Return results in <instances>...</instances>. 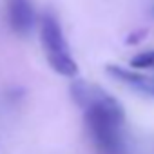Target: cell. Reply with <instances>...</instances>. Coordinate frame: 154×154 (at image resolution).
<instances>
[{"label":"cell","mask_w":154,"mask_h":154,"mask_svg":"<svg viewBox=\"0 0 154 154\" xmlns=\"http://www.w3.org/2000/svg\"><path fill=\"white\" fill-rule=\"evenodd\" d=\"M72 98L85 112V123L94 145L102 154H125V140L122 125L125 123V109L118 98L107 91L76 80L71 87Z\"/></svg>","instance_id":"1"},{"label":"cell","mask_w":154,"mask_h":154,"mask_svg":"<svg viewBox=\"0 0 154 154\" xmlns=\"http://www.w3.org/2000/svg\"><path fill=\"white\" fill-rule=\"evenodd\" d=\"M40 40L47 54H67L69 53V44L65 40L63 29L60 26V20L56 18L54 13L45 11L40 20Z\"/></svg>","instance_id":"2"},{"label":"cell","mask_w":154,"mask_h":154,"mask_svg":"<svg viewBox=\"0 0 154 154\" xmlns=\"http://www.w3.org/2000/svg\"><path fill=\"white\" fill-rule=\"evenodd\" d=\"M8 20L15 33L29 35L36 26V11L33 0H6Z\"/></svg>","instance_id":"3"},{"label":"cell","mask_w":154,"mask_h":154,"mask_svg":"<svg viewBox=\"0 0 154 154\" xmlns=\"http://www.w3.org/2000/svg\"><path fill=\"white\" fill-rule=\"evenodd\" d=\"M107 74L112 76L114 80L125 84L131 89H136L140 93H143L145 96H152L154 98V76H147L141 74L136 69H129L123 65H116V63H109L105 67Z\"/></svg>","instance_id":"4"},{"label":"cell","mask_w":154,"mask_h":154,"mask_svg":"<svg viewBox=\"0 0 154 154\" xmlns=\"http://www.w3.org/2000/svg\"><path fill=\"white\" fill-rule=\"evenodd\" d=\"M47 62H49L51 69L62 76H67V78L78 76V63L74 62L71 53H67V54H47Z\"/></svg>","instance_id":"5"},{"label":"cell","mask_w":154,"mask_h":154,"mask_svg":"<svg viewBox=\"0 0 154 154\" xmlns=\"http://www.w3.org/2000/svg\"><path fill=\"white\" fill-rule=\"evenodd\" d=\"M131 69H154V49L141 51L129 62Z\"/></svg>","instance_id":"6"},{"label":"cell","mask_w":154,"mask_h":154,"mask_svg":"<svg viewBox=\"0 0 154 154\" xmlns=\"http://www.w3.org/2000/svg\"><path fill=\"white\" fill-rule=\"evenodd\" d=\"M147 36V29H138V31H134V33H131L127 38H125V44L127 45H134V44H138V42H141L143 38Z\"/></svg>","instance_id":"7"},{"label":"cell","mask_w":154,"mask_h":154,"mask_svg":"<svg viewBox=\"0 0 154 154\" xmlns=\"http://www.w3.org/2000/svg\"><path fill=\"white\" fill-rule=\"evenodd\" d=\"M152 15H154V8H152Z\"/></svg>","instance_id":"8"}]
</instances>
